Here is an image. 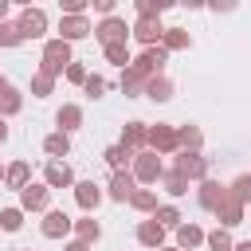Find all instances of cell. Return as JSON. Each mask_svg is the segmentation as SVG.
Here are the masks:
<instances>
[{"label": "cell", "instance_id": "6da1fadb", "mask_svg": "<svg viewBox=\"0 0 251 251\" xmlns=\"http://www.w3.org/2000/svg\"><path fill=\"white\" fill-rule=\"evenodd\" d=\"M71 63H75V59H71V43H67V39H47V43H43L39 71H47V75H67Z\"/></svg>", "mask_w": 251, "mask_h": 251}, {"label": "cell", "instance_id": "7a4b0ae2", "mask_svg": "<svg viewBox=\"0 0 251 251\" xmlns=\"http://www.w3.org/2000/svg\"><path fill=\"white\" fill-rule=\"evenodd\" d=\"M165 63H169V51L165 47H145L129 67L141 75V78H161V71H165Z\"/></svg>", "mask_w": 251, "mask_h": 251}, {"label": "cell", "instance_id": "3957f363", "mask_svg": "<svg viewBox=\"0 0 251 251\" xmlns=\"http://www.w3.org/2000/svg\"><path fill=\"white\" fill-rule=\"evenodd\" d=\"M161 176H165L161 157H157L153 149H141V153L133 157V180H141V184H157Z\"/></svg>", "mask_w": 251, "mask_h": 251}, {"label": "cell", "instance_id": "277c9868", "mask_svg": "<svg viewBox=\"0 0 251 251\" xmlns=\"http://www.w3.org/2000/svg\"><path fill=\"white\" fill-rule=\"evenodd\" d=\"M133 35V27H126V20H118V16H110V20H102L98 27H94V39L102 43V47H110V43H126Z\"/></svg>", "mask_w": 251, "mask_h": 251}, {"label": "cell", "instance_id": "5b68a950", "mask_svg": "<svg viewBox=\"0 0 251 251\" xmlns=\"http://www.w3.org/2000/svg\"><path fill=\"white\" fill-rule=\"evenodd\" d=\"M149 149L161 157V153H176L180 145H176V129L169 126V122H157V126H149Z\"/></svg>", "mask_w": 251, "mask_h": 251}, {"label": "cell", "instance_id": "8992f818", "mask_svg": "<svg viewBox=\"0 0 251 251\" xmlns=\"http://www.w3.org/2000/svg\"><path fill=\"white\" fill-rule=\"evenodd\" d=\"M184 180H208V161L200 153H176V165H173Z\"/></svg>", "mask_w": 251, "mask_h": 251}, {"label": "cell", "instance_id": "52a82bcc", "mask_svg": "<svg viewBox=\"0 0 251 251\" xmlns=\"http://www.w3.org/2000/svg\"><path fill=\"white\" fill-rule=\"evenodd\" d=\"M39 231L47 235V239H63L67 231H75V220L63 212V208H51L47 216H43V224H39Z\"/></svg>", "mask_w": 251, "mask_h": 251}, {"label": "cell", "instance_id": "ba28073f", "mask_svg": "<svg viewBox=\"0 0 251 251\" xmlns=\"http://www.w3.org/2000/svg\"><path fill=\"white\" fill-rule=\"evenodd\" d=\"M16 24H20L24 39H39V35L47 31V12H43V8H24Z\"/></svg>", "mask_w": 251, "mask_h": 251}, {"label": "cell", "instance_id": "9c48e42d", "mask_svg": "<svg viewBox=\"0 0 251 251\" xmlns=\"http://www.w3.org/2000/svg\"><path fill=\"white\" fill-rule=\"evenodd\" d=\"M47 204H51V188L47 184H27L24 192H20V208L24 212H47Z\"/></svg>", "mask_w": 251, "mask_h": 251}, {"label": "cell", "instance_id": "30bf717a", "mask_svg": "<svg viewBox=\"0 0 251 251\" xmlns=\"http://www.w3.org/2000/svg\"><path fill=\"white\" fill-rule=\"evenodd\" d=\"M43 184H47V188H75V173H71V165H67V161H47V169H43Z\"/></svg>", "mask_w": 251, "mask_h": 251}, {"label": "cell", "instance_id": "8fae6325", "mask_svg": "<svg viewBox=\"0 0 251 251\" xmlns=\"http://www.w3.org/2000/svg\"><path fill=\"white\" fill-rule=\"evenodd\" d=\"M133 35H137L145 47H157V39H165V27H161V20H157V16H137Z\"/></svg>", "mask_w": 251, "mask_h": 251}, {"label": "cell", "instance_id": "7c38bea8", "mask_svg": "<svg viewBox=\"0 0 251 251\" xmlns=\"http://www.w3.org/2000/svg\"><path fill=\"white\" fill-rule=\"evenodd\" d=\"M137 243H141V247H149V251H161V247H165V227H161L153 216H149V220H141V224H137Z\"/></svg>", "mask_w": 251, "mask_h": 251}, {"label": "cell", "instance_id": "4fadbf2b", "mask_svg": "<svg viewBox=\"0 0 251 251\" xmlns=\"http://www.w3.org/2000/svg\"><path fill=\"white\" fill-rule=\"evenodd\" d=\"M94 27L86 24V16H63L59 20V39H67V43H75V39H86Z\"/></svg>", "mask_w": 251, "mask_h": 251}, {"label": "cell", "instance_id": "5bb4252c", "mask_svg": "<svg viewBox=\"0 0 251 251\" xmlns=\"http://www.w3.org/2000/svg\"><path fill=\"white\" fill-rule=\"evenodd\" d=\"M122 145L133 149V153H141V149L149 145V126H145V122H126V126H122Z\"/></svg>", "mask_w": 251, "mask_h": 251}, {"label": "cell", "instance_id": "9a60e30c", "mask_svg": "<svg viewBox=\"0 0 251 251\" xmlns=\"http://www.w3.org/2000/svg\"><path fill=\"white\" fill-rule=\"evenodd\" d=\"M98 200H102V188H98L94 180H78V184H75V204H78L82 212H94Z\"/></svg>", "mask_w": 251, "mask_h": 251}, {"label": "cell", "instance_id": "2e32d148", "mask_svg": "<svg viewBox=\"0 0 251 251\" xmlns=\"http://www.w3.org/2000/svg\"><path fill=\"white\" fill-rule=\"evenodd\" d=\"M196 196H200V204H204L208 212H216V208L227 200V188H224L220 180H200V192H196Z\"/></svg>", "mask_w": 251, "mask_h": 251}, {"label": "cell", "instance_id": "e0dca14e", "mask_svg": "<svg viewBox=\"0 0 251 251\" xmlns=\"http://www.w3.org/2000/svg\"><path fill=\"white\" fill-rule=\"evenodd\" d=\"M216 220H220V227H235V224H243V204L227 192V200L216 208Z\"/></svg>", "mask_w": 251, "mask_h": 251}, {"label": "cell", "instance_id": "ac0fdd59", "mask_svg": "<svg viewBox=\"0 0 251 251\" xmlns=\"http://www.w3.org/2000/svg\"><path fill=\"white\" fill-rule=\"evenodd\" d=\"M133 192H137L133 173H114V176H110V200H129Z\"/></svg>", "mask_w": 251, "mask_h": 251}, {"label": "cell", "instance_id": "d6986e66", "mask_svg": "<svg viewBox=\"0 0 251 251\" xmlns=\"http://www.w3.org/2000/svg\"><path fill=\"white\" fill-rule=\"evenodd\" d=\"M55 122H59V129H63V133H75V129L82 126V106H75V102H67V106H59V114H55Z\"/></svg>", "mask_w": 251, "mask_h": 251}, {"label": "cell", "instance_id": "ffe728a7", "mask_svg": "<svg viewBox=\"0 0 251 251\" xmlns=\"http://www.w3.org/2000/svg\"><path fill=\"white\" fill-rule=\"evenodd\" d=\"M176 145H180V153H200V145H204L200 126H180L176 129Z\"/></svg>", "mask_w": 251, "mask_h": 251}, {"label": "cell", "instance_id": "44dd1931", "mask_svg": "<svg viewBox=\"0 0 251 251\" xmlns=\"http://www.w3.org/2000/svg\"><path fill=\"white\" fill-rule=\"evenodd\" d=\"M102 157H106V165H110L114 173H126V165H133V157H137V153H133V149H126V145L118 141V145H110Z\"/></svg>", "mask_w": 251, "mask_h": 251}, {"label": "cell", "instance_id": "7402d4cb", "mask_svg": "<svg viewBox=\"0 0 251 251\" xmlns=\"http://www.w3.org/2000/svg\"><path fill=\"white\" fill-rule=\"evenodd\" d=\"M4 184H8V188H16V192H24V188L31 184V165H27V161H16V165H8V176H4Z\"/></svg>", "mask_w": 251, "mask_h": 251}, {"label": "cell", "instance_id": "603a6c76", "mask_svg": "<svg viewBox=\"0 0 251 251\" xmlns=\"http://www.w3.org/2000/svg\"><path fill=\"white\" fill-rule=\"evenodd\" d=\"M43 149H47L55 161H59V157H67V153H71V133H63V129L47 133V137H43Z\"/></svg>", "mask_w": 251, "mask_h": 251}, {"label": "cell", "instance_id": "cb8c5ba5", "mask_svg": "<svg viewBox=\"0 0 251 251\" xmlns=\"http://www.w3.org/2000/svg\"><path fill=\"white\" fill-rule=\"evenodd\" d=\"M204 243V231L196 227V224H180L176 227V247L180 251H192V247H200Z\"/></svg>", "mask_w": 251, "mask_h": 251}, {"label": "cell", "instance_id": "d4e9b609", "mask_svg": "<svg viewBox=\"0 0 251 251\" xmlns=\"http://www.w3.org/2000/svg\"><path fill=\"white\" fill-rule=\"evenodd\" d=\"M145 82H149V78H141L133 67H126V71H122V94H126V98H137V94H145Z\"/></svg>", "mask_w": 251, "mask_h": 251}, {"label": "cell", "instance_id": "484cf974", "mask_svg": "<svg viewBox=\"0 0 251 251\" xmlns=\"http://www.w3.org/2000/svg\"><path fill=\"white\" fill-rule=\"evenodd\" d=\"M98 235H102V224H98L94 216L75 220V239H82V243H98Z\"/></svg>", "mask_w": 251, "mask_h": 251}, {"label": "cell", "instance_id": "4316f807", "mask_svg": "<svg viewBox=\"0 0 251 251\" xmlns=\"http://www.w3.org/2000/svg\"><path fill=\"white\" fill-rule=\"evenodd\" d=\"M145 98H153V102H169L173 98V82L161 75V78H149L145 82Z\"/></svg>", "mask_w": 251, "mask_h": 251}, {"label": "cell", "instance_id": "83f0119b", "mask_svg": "<svg viewBox=\"0 0 251 251\" xmlns=\"http://www.w3.org/2000/svg\"><path fill=\"white\" fill-rule=\"evenodd\" d=\"M192 39H188V31L184 27H165V39H161V47L165 51H184Z\"/></svg>", "mask_w": 251, "mask_h": 251}, {"label": "cell", "instance_id": "f1b7e54d", "mask_svg": "<svg viewBox=\"0 0 251 251\" xmlns=\"http://www.w3.org/2000/svg\"><path fill=\"white\" fill-rule=\"evenodd\" d=\"M129 204H133L137 212H157V208H161V204H157V192H153V188H137V192L129 196Z\"/></svg>", "mask_w": 251, "mask_h": 251}, {"label": "cell", "instance_id": "f546056e", "mask_svg": "<svg viewBox=\"0 0 251 251\" xmlns=\"http://www.w3.org/2000/svg\"><path fill=\"white\" fill-rule=\"evenodd\" d=\"M153 220H157V224H161V227H165V231H169V227H173V231H176V227H180V212H176V208H173V204H161V208H157V212H153Z\"/></svg>", "mask_w": 251, "mask_h": 251}, {"label": "cell", "instance_id": "4dcf8cb0", "mask_svg": "<svg viewBox=\"0 0 251 251\" xmlns=\"http://www.w3.org/2000/svg\"><path fill=\"white\" fill-rule=\"evenodd\" d=\"M16 43H24V31L16 20H4L0 24V47H16Z\"/></svg>", "mask_w": 251, "mask_h": 251}, {"label": "cell", "instance_id": "1f68e13d", "mask_svg": "<svg viewBox=\"0 0 251 251\" xmlns=\"http://www.w3.org/2000/svg\"><path fill=\"white\" fill-rule=\"evenodd\" d=\"M102 51H106V59H110L114 67H122V71H126V67L133 63V59H129V47H126V43H110V47H102Z\"/></svg>", "mask_w": 251, "mask_h": 251}, {"label": "cell", "instance_id": "d6a6232c", "mask_svg": "<svg viewBox=\"0 0 251 251\" xmlns=\"http://www.w3.org/2000/svg\"><path fill=\"white\" fill-rule=\"evenodd\" d=\"M51 86H55V75H47V71H35V75H31V94H35V98H47Z\"/></svg>", "mask_w": 251, "mask_h": 251}, {"label": "cell", "instance_id": "836d02e7", "mask_svg": "<svg viewBox=\"0 0 251 251\" xmlns=\"http://www.w3.org/2000/svg\"><path fill=\"white\" fill-rule=\"evenodd\" d=\"M161 184H165V192H169V196H184V192H188V180H184L176 169H173V173H165V176H161Z\"/></svg>", "mask_w": 251, "mask_h": 251}, {"label": "cell", "instance_id": "e575fe53", "mask_svg": "<svg viewBox=\"0 0 251 251\" xmlns=\"http://www.w3.org/2000/svg\"><path fill=\"white\" fill-rule=\"evenodd\" d=\"M204 243L212 247V251H231L235 243H231V235H227V227H216V231H208L204 235Z\"/></svg>", "mask_w": 251, "mask_h": 251}, {"label": "cell", "instance_id": "d590c367", "mask_svg": "<svg viewBox=\"0 0 251 251\" xmlns=\"http://www.w3.org/2000/svg\"><path fill=\"white\" fill-rule=\"evenodd\" d=\"M239 204H251V173H243V176H235L231 180V188H227Z\"/></svg>", "mask_w": 251, "mask_h": 251}, {"label": "cell", "instance_id": "8d00e7d4", "mask_svg": "<svg viewBox=\"0 0 251 251\" xmlns=\"http://www.w3.org/2000/svg\"><path fill=\"white\" fill-rule=\"evenodd\" d=\"M0 227L4 231H20L24 227V208H4L0 212Z\"/></svg>", "mask_w": 251, "mask_h": 251}, {"label": "cell", "instance_id": "74e56055", "mask_svg": "<svg viewBox=\"0 0 251 251\" xmlns=\"http://www.w3.org/2000/svg\"><path fill=\"white\" fill-rule=\"evenodd\" d=\"M133 8H137V16H161V12H169V0H137Z\"/></svg>", "mask_w": 251, "mask_h": 251}, {"label": "cell", "instance_id": "f35d334b", "mask_svg": "<svg viewBox=\"0 0 251 251\" xmlns=\"http://www.w3.org/2000/svg\"><path fill=\"white\" fill-rule=\"evenodd\" d=\"M20 106H24V98H20L16 90H8V94L0 98V118H12V114H20Z\"/></svg>", "mask_w": 251, "mask_h": 251}, {"label": "cell", "instance_id": "ab89813d", "mask_svg": "<svg viewBox=\"0 0 251 251\" xmlns=\"http://www.w3.org/2000/svg\"><path fill=\"white\" fill-rule=\"evenodd\" d=\"M82 90H86L90 98H102V94H106V78H102V75H86V82H82Z\"/></svg>", "mask_w": 251, "mask_h": 251}, {"label": "cell", "instance_id": "60d3db41", "mask_svg": "<svg viewBox=\"0 0 251 251\" xmlns=\"http://www.w3.org/2000/svg\"><path fill=\"white\" fill-rule=\"evenodd\" d=\"M86 12V0H63V16H82Z\"/></svg>", "mask_w": 251, "mask_h": 251}, {"label": "cell", "instance_id": "b9f144b4", "mask_svg": "<svg viewBox=\"0 0 251 251\" xmlns=\"http://www.w3.org/2000/svg\"><path fill=\"white\" fill-rule=\"evenodd\" d=\"M67 78L82 86V82H86V67H82V63H71V67H67Z\"/></svg>", "mask_w": 251, "mask_h": 251}, {"label": "cell", "instance_id": "7bdbcfd3", "mask_svg": "<svg viewBox=\"0 0 251 251\" xmlns=\"http://www.w3.org/2000/svg\"><path fill=\"white\" fill-rule=\"evenodd\" d=\"M94 8H98V12H102V16H106V20H110V16H114V0H94Z\"/></svg>", "mask_w": 251, "mask_h": 251}, {"label": "cell", "instance_id": "ee69618b", "mask_svg": "<svg viewBox=\"0 0 251 251\" xmlns=\"http://www.w3.org/2000/svg\"><path fill=\"white\" fill-rule=\"evenodd\" d=\"M63 251H90V243H82V239H71Z\"/></svg>", "mask_w": 251, "mask_h": 251}, {"label": "cell", "instance_id": "f6af8a7d", "mask_svg": "<svg viewBox=\"0 0 251 251\" xmlns=\"http://www.w3.org/2000/svg\"><path fill=\"white\" fill-rule=\"evenodd\" d=\"M4 141H8V122L0 118V145H4Z\"/></svg>", "mask_w": 251, "mask_h": 251}, {"label": "cell", "instance_id": "bcb514c9", "mask_svg": "<svg viewBox=\"0 0 251 251\" xmlns=\"http://www.w3.org/2000/svg\"><path fill=\"white\" fill-rule=\"evenodd\" d=\"M8 90H12V82H8V78H0V98H4Z\"/></svg>", "mask_w": 251, "mask_h": 251}, {"label": "cell", "instance_id": "7dc6e473", "mask_svg": "<svg viewBox=\"0 0 251 251\" xmlns=\"http://www.w3.org/2000/svg\"><path fill=\"white\" fill-rule=\"evenodd\" d=\"M231 251H251V239H243V243H235Z\"/></svg>", "mask_w": 251, "mask_h": 251}, {"label": "cell", "instance_id": "c3c4849f", "mask_svg": "<svg viewBox=\"0 0 251 251\" xmlns=\"http://www.w3.org/2000/svg\"><path fill=\"white\" fill-rule=\"evenodd\" d=\"M4 16H8V0H0V24H4Z\"/></svg>", "mask_w": 251, "mask_h": 251}, {"label": "cell", "instance_id": "681fc988", "mask_svg": "<svg viewBox=\"0 0 251 251\" xmlns=\"http://www.w3.org/2000/svg\"><path fill=\"white\" fill-rule=\"evenodd\" d=\"M4 176H8V169H0V180H4Z\"/></svg>", "mask_w": 251, "mask_h": 251}, {"label": "cell", "instance_id": "f907efd6", "mask_svg": "<svg viewBox=\"0 0 251 251\" xmlns=\"http://www.w3.org/2000/svg\"><path fill=\"white\" fill-rule=\"evenodd\" d=\"M161 251H180V247H161Z\"/></svg>", "mask_w": 251, "mask_h": 251}]
</instances>
